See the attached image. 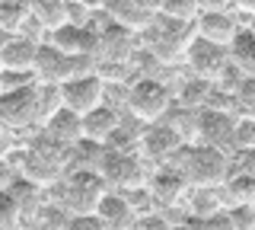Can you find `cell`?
Instances as JSON below:
<instances>
[{"mask_svg":"<svg viewBox=\"0 0 255 230\" xmlns=\"http://www.w3.org/2000/svg\"><path fill=\"white\" fill-rule=\"evenodd\" d=\"M179 170L188 176L191 189H220L230 179V157L220 147L191 144V147H182Z\"/></svg>","mask_w":255,"mask_h":230,"instance_id":"1","label":"cell"},{"mask_svg":"<svg viewBox=\"0 0 255 230\" xmlns=\"http://www.w3.org/2000/svg\"><path fill=\"white\" fill-rule=\"evenodd\" d=\"M125 106H128V112H131L134 118L153 125V122H159V118L169 112L172 93H169V86H166L163 80L137 77V80L128 86V93H125Z\"/></svg>","mask_w":255,"mask_h":230,"instance_id":"2","label":"cell"},{"mask_svg":"<svg viewBox=\"0 0 255 230\" xmlns=\"http://www.w3.org/2000/svg\"><path fill=\"white\" fill-rule=\"evenodd\" d=\"M109 182L99 170H74L64 182V205L70 214H93L106 195Z\"/></svg>","mask_w":255,"mask_h":230,"instance_id":"3","label":"cell"},{"mask_svg":"<svg viewBox=\"0 0 255 230\" xmlns=\"http://www.w3.org/2000/svg\"><path fill=\"white\" fill-rule=\"evenodd\" d=\"M99 173L109 186L122 189V192H134V189L147 186V166L140 157L128 154V150H106Z\"/></svg>","mask_w":255,"mask_h":230,"instance_id":"4","label":"cell"},{"mask_svg":"<svg viewBox=\"0 0 255 230\" xmlns=\"http://www.w3.org/2000/svg\"><path fill=\"white\" fill-rule=\"evenodd\" d=\"M185 64L191 70V77H201V80H217L223 70L230 67V48L227 45H217L211 38L191 35L188 48H185Z\"/></svg>","mask_w":255,"mask_h":230,"instance_id":"5","label":"cell"},{"mask_svg":"<svg viewBox=\"0 0 255 230\" xmlns=\"http://www.w3.org/2000/svg\"><path fill=\"white\" fill-rule=\"evenodd\" d=\"M236 125L239 115L230 109H217V106H204L198 112V125H195V141L198 144H211L220 150H230L236 141Z\"/></svg>","mask_w":255,"mask_h":230,"instance_id":"6","label":"cell"},{"mask_svg":"<svg viewBox=\"0 0 255 230\" xmlns=\"http://www.w3.org/2000/svg\"><path fill=\"white\" fill-rule=\"evenodd\" d=\"M0 118L10 131H22L29 125L42 122L38 112V83L32 86H19V90H3L0 96Z\"/></svg>","mask_w":255,"mask_h":230,"instance_id":"7","label":"cell"},{"mask_svg":"<svg viewBox=\"0 0 255 230\" xmlns=\"http://www.w3.org/2000/svg\"><path fill=\"white\" fill-rule=\"evenodd\" d=\"M106 80H102L99 74H83V77H74V80H64L61 83V96H64V106L74 109V112L86 115L93 112L96 106H102L106 102Z\"/></svg>","mask_w":255,"mask_h":230,"instance_id":"8","label":"cell"},{"mask_svg":"<svg viewBox=\"0 0 255 230\" xmlns=\"http://www.w3.org/2000/svg\"><path fill=\"white\" fill-rule=\"evenodd\" d=\"M182 144H185V141H182V134L175 131L172 125L153 122L140 134V154L153 163H163V160H169V157H175L182 150Z\"/></svg>","mask_w":255,"mask_h":230,"instance_id":"9","label":"cell"},{"mask_svg":"<svg viewBox=\"0 0 255 230\" xmlns=\"http://www.w3.org/2000/svg\"><path fill=\"white\" fill-rule=\"evenodd\" d=\"M134 58V32L122 22H109L96 35V61H131Z\"/></svg>","mask_w":255,"mask_h":230,"instance_id":"10","label":"cell"},{"mask_svg":"<svg viewBox=\"0 0 255 230\" xmlns=\"http://www.w3.org/2000/svg\"><path fill=\"white\" fill-rule=\"evenodd\" d=\"M147 192L159 205H175L179 198H185L191 192V182H188V176L179 170V166H175V170L172 166H159L153 176L147 179Z\"/></svg>","mask_w":255,"mask_h":230,"instance_id":"11","label":"cell"},{"mask_svg":"<svg viewBox=\"0 0 255 230\" xmlns=\"http://www.w3.org/2000/svg\"><path fill=\"white\" fill-rule=\"evenodd\" d=\"M96 214H99V221H102L106 230H134V227H137V218H140L131 198L118 195V192H106V195H102Z\"/></svg>","mask_w":255,"mask_h":230,"instance_id":"12","label":"cell"},{"mask_svg":"<svg viewBox=\"0 0 255 230\" xmlns=\"http://www.w3.org/2000/svg\"><path fill=\"white\" fill-rule=\"evenodd\" d=\"M35 77L38 83H64L70 80V54L61 51L54 42H38L35 54Z\"/></svg>","mask_w":255,"mask_h":230,"instance_id":"13","label":"cell"},{"mask_svg":"<svg viewBox=\"0 0 255 230\" xmlns=\"http://www.w3.org/2000/svg\"><path fill=\"white\" fill-rule=\"evenodd\" d=\"M61 170H64V163H58L51 154H45V150L35 147V144L19 157V176L35 182V186H42V189L51 186V182L61 176Z\"/></svg>","mask_w":255,"mask_h":230,"instance_id":"14","label":"cell"},{"mask_svg":"<svg viewBox=\"0 0 255 230\" xmlns=\"http://www.w3.org/2000/svg\"><path fill=\"white\" fill-rule=\"evenodd\" d=\"M236 32H239V26H236L233 13H227V10H201L195 19V35L211 38V42L227 45V48L236 38Z\"/></svg>","mask_w":255,"mask_h":230,"instance_id":"15","label":"cell"},{"mask_svg":"<svg viewBox=\"0 0 255 230\" xmlns=\"http://www.w3.org/2000/svg\"><path fill=\"white\" fill-rule=\"evenodd\" d=\"M42 131L48 134V138H54L58 144H64V147H74L77 141L86 138V131H83V115L74 112V109H67V106H61L58 112L48 118V122H42Z\"/></svg>","mask_w":255,"mask_h":230,"instance_id":"16","label":"cell"},{"mask_svg":"<svg viewBox=\"0 0 255 230\" xmlns=\"http://www.w3.org/2000/svg\"><path fill=\"white\" fill-rule=\"evenodd\" d=\"M96 35L90 26H80V22H64L61 29L48 32V42H54L61 51L67 54H96Z\"/></svg>","mask_w":255,"mask_h":230,"instance_id":"17","label":"cell"},{"mask_svg":"<svg viewBox=\"0 0 255 230\" xmlns=\"http://www.w3.org/2000/svg\"><path fill=\"white\" fill-rule=\"evenodd\" d=\"M0 54H3V70H32L35 67V54H38V38L10 35L0 42Z\"/></svg>","mask_w":255,"mask_h":230,"instance_id":"18","label":"cell"},{"mask_svg":"<svg viewBox=\"0 0 255 230\" xmlns=\"http://www.w3.org/2000/svg\"><path fill=\"white\" fill-rule=\"evenodd\" d=\"M102 6L112 13V22H122V26H128L131 32L150 29V22H153V16H156L150 6L137 3V0H106Z\"/></svg>","mask_w":255,"mask_h":230,"instance_id":"19","label":"cell"},{"mask_svg":"<svg viewBox=\"0 0 255 230\" xmlns=\"http://www.w3.org/2000/svg\"><path fill=\"white\" fill-rule=\"evenodd\" d=\"M118 128H122V115H118V109L106 106V102L83 115V131H86V138H93V141H102V144H106Z\"/></svg>","mask_w":255,"mask_h":230,"instance_id":"20","label":"cell"},{"mask_svg":"<svg viewBox=\"0 0 255 230\" xmlns=\"http://www.w3.org/2000/svg\"><path fill=\"white\" fill-rule=\"evenodd\" d=\"M169 22V19H166ZM185 29V22H169V29L166 32H159L153 38V45H150V51H153V58L159 61H175V58H185V48L191 38L182 32Z\"/></svg>","mask_w":255,"mask_h":230,"instance_id":"21","label":"cell"},{"mask_svg":"<svg viewBox=\"0 0 255 230\" xmlns=\"http://www.w3.org/2000/svg\"><path fill=\"white\" fill-rule=\"evenodd\" d=\"M217 192H220L223 211H227V208H236V205H255V176L243 170L239 176H230L217 189Z\"/></svg>","mask_w":255,"mask_h":230,"instance_id":"22","label":"cell"},{"mask_svg":"<svg viewBox=\"0 0 255 230\" xmlns=\"http://www.w3.org/2000/svg\"><path fill=\"white\" fill-rule=\"evenodd\" d=\"M32 19L45 32H54L64 22H70V3L67 0H32Z\"/></svg>","mask_w":255,"mask_h":230,"instance_id":"23","label":"cell"},{"mask_svg":"<svg viewBox=\"0 0 255 230\" xmlns=\"http://www.w3.org/2000/svg\"><path fill=\"white\" fill-rule=\"evenodd\" d=\"M230 64L243 70L246 77H255V29H239L230 42Z\"/></svg>","mask_w":255,"mask_h":230,"instance_id":"24","label":"cell"},{"mask_svg":"<svg viewBox=\"0 0 255 230\" xmlns=\"http://www.w3.org/2000/svg\"><path fill=\"white\" fill-rule=\"evenodd\" d=\"M32 19V0H0V32L19 35Z\"/></svg>","mask_w":255,"mask_h":230,"instance_id":"25","label":"cell"},{"mask_svg":"<svg viewBox=\"0 0 255 230\" xmlns=\"http://www.w3.org/2000/svg\"><path fill=\"white\" fill-rule=\"evenodd\" d=\"M102 157H106V147H102V141L83 138V141H77V144L70 147V160H67V166H74V170H99V166H102Z\"/></svg>","mask_w":255,"mask_h":230,"instance_id":"26","label":"cell"},{"mask_svg":"<svg viewBox=\"0 0 255 230\" xmlns=\"http://www.w3.org/2000/svg\"><path fill=\"white\" fill-rule=\"evenodd\" d=\"M198 13H201V0H159L156 6V16L169 22H185V26H195Z\"/></svg>","mask_w":255,"mask_h":230,"instance_id":"27","label":"cell"},{"mask_svg":"<svg viewBox=\"0 0 255 230\" xmlns=\"http://www.w3.org/2000/svg\"><path fill=\"white\" fill-rule=\"evenodd\" d=\"M188 205H191V218H211V214L223 211L217 189H195V192H188Z\"/></svg>","mask_w":255,"mask_h":230,"instance_id":"28","label":"cell"},{"mask_svg":"<svg viewBox=\"0 0 255 230\" xmlns=\"http://www.w3.org/2000/svg\"><path fill=\"white\" fill-rule=\"evenodd\" d=\"M22 221L19 198L13 195V189H0V230H16Z\"/></svg>","mask_w":255,"mask_h":230,"instance_id":"29","label":"cell"},{"mask_svg":"<svg viewBox=\"0 0 255 230\" xmlns=\"http://www.w3.org/2000/svg\"><path fill=\"white\" fill-rule=\"evenodd\" d=\"M61 106H64L61 83H38V112H42V122H48Z\"/></svg>","mask_w":255,"mask_h":230,"instance_id":"30","label":"cell"},{"mask_svg":"<svg viewBox=\"0 0 255 230\" xmlns=\"http://www.w3.org/2000/svg\"><path fill=\"white\" fill-rule=\"evenodd\" d=\"M211 80H201V77H195V80H188L185 83V90L179 93V99H182V106H188V109H195V106H207V96H211Z\"/></svg>","mask_w":255,"mask_h":230,"instance_id":"31","label":"cell"},{"mask_svg":"<svg viewBox=\"0 0 255 230\" xmlns=\"http://www.w3.org/2000/svg\"><path fill=\"white\" fill-rule=\"evenodd\" d=\"M233 106L239 115H255V77H243L233 93Z\"/></svg>","mask_w":255,"mask_h":230,"instance_id":"32","label":"cell"},{"mask_svg":"<svg viewBox=\"0 0 255 230\" xmlns=\"http://www.w3.org/2000/svg\"><path fill=\"white\" fill-rule=\"evenodd\" d=\"M233 147H239V150H249V147H255V115H239Z\"/></svg>","mask_w":255,"mask_h":230,"instance_id":"33","label":"cell"},{"mask_svg":"<svg viewBox=\"0 0 255 230\" xmlns=\"http://www.w3.org/2000/svg\"><path fill=\"white\" fill-rule=\"evenodd\" d=\"M230 221H233V230H255V205H236V208H227Z\"/></svg>","mask_w":255,"mask_h":230,"instance_id":"34","label":"cell"},{"mask_svg":"<svg viewBox=\"0 0 255 230\" xmlns=\"http://www.w3.org/2000/svg\"><path fill=\"white\" fill-rule=\"evenodd\" d=\"M64 230H106L99 221V214H70L67 224H64Z\"/></svg>","mask_w":255,"mask_h":230,"instance_id":"35","label":"cell"},{"mask_svg":"<svg viewBox=\"0 0 255 230\" xmlns=\"http://www.w3.org/2000/svg\"><path fill=\"white\" fill-rule=\"evenodd\" d=\"M201 230H233V221L227 211H217L211 218H201Z\"/></svg>","mask_w":255,"mask_h":230,"instance_id":"36","label":"cell"},{"mask_svg":"<svg viewBox=\"0 0 255 230\" xmlns=\"http://www.w3.org/2000/svg\"><path fill=\"white\" fill-rule=\"evenodd\" d=\"M16 179L19 176H16V170H13V160L10 157H0V189H10Z\"/></svg>","mask_w":255,"mask_h":230,"instance_id":"37","label":"cell"},{"mask_svg":"<svg viewBox=\"0 0 255 230\" xmlns=\"http://www.w3.org/2000/svg\"><path fill=\"white\" fill-rule=\"evenodd\" d=\"M172 224H166L159 214H143V218H137V227L134 230H169Z\"/></svg>","mask_w":255,"mask_h":230,"instance_id":"38","label":"cell"},{"mask_svg":"<svg viewBox=\"0 0 255 230\" xmlns=\"http://www.w3.org/2000/svg\"><path fill=\"white\" fill-rule=\"evenodd\" d=\"M243 170H246V173H252V176H255V147L243 150Z\"/></svg>","mask_w":255,"mask_h":230,"instance_id":"39","label":"cell"},{"mask_svg":"<svg viewBox=\"0 0 255 230\" xmlns=\"http://www.w3.org/2000/svg\"><path fill=\"white\" fill-rule=\"evenodd\" d=\"M233 6H236V10H243L246 16L255 19V0H233Z\"/></svg>","mask_w":255,"mask_h":230,"instance_id":"40","label":"cell"},{"mask_svg":"<svg viewBox=\"0 0 255 230\" xmlns=\"http://www.w3.org/2000/svg\"><path fill=\"white\" fill-rule=\"evenodd\" d=\"M233 0H201V10H227Z\"/></svg>","mask_w":255,"mask_h":230,"instance_id":"41","label":"cell"},{"mask_svg":"<svg viewBox=\"0 0 255 230\" xmlns=\"http://www.w3.org/2000/svg\"><path fill=\"white\" fill-rule=\"evenodd\" d=\"M169 230H201V218H188V221H182L179 227H169Z\"/></svg>","mask_w":255,"mask_h":230,"instance_id":"42","label":"cell"},{"mask_svg":"<svg viewBox=\"0 0 255 230\" xmlns=\"http://www.w3.org/2000/svg\"><path fill=\"white\" fill-rule=\"evenodd\" d=\"M137 3H143V6H150V10H156V6H159V0H137Z\"/></svg>","mask_w":255,"mask_h":230,"instance_id":"43","label":"cell"},{"mask_svg":"<svg viewBox=\"0 0 255 230\" xmlns=\"http://www.w3.org/2000/svg\"><path fill=\"white\" fill-rule=\"evenodd\" d=\"M6 131H10V128H6V125H3V118H0V138H3Z\"/></svg>","mask_w":255,"mask_h":230,"instance_id":"44","label":"cell"},{"mask_svg":"<svg viewBox=\"0 0 255 230\" xmlns=\"http://www.w3.org/2000/svg\"><path fill=\"white\" fill-rule=\"evenodd\" d=\"M0 74H3V54H0Z\"/></svg>","mask_w":255,"mask_h":230,"instance_id":"45","label":"cell"},{"mask_svg":"<svg viewBox=\"0 0 255 230\" xmlns=\"http://www.w3.org/2000/svg\"><path fill=\"white\" fill-rule=\"evenodd\" d=\"M0 96H3V86H0Z\"/></svg>","mask_w":255,"mask_h":230,"instance_id":"46","label":"cell"}]
</instances>
